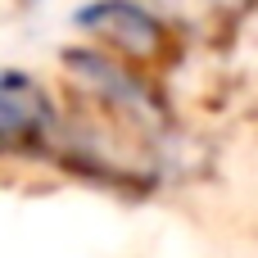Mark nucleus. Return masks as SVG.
I'll return each instance as SVG.
<instances>
[{"label":"nucleus","instance_id":"nucleus-1","mask_svg":"<svg viewBox=\"0 0 258 258\" xmlns=\"http://www.w3.org/2000/svg\"><path fill=\"white\" fill-rule=\"evenodd\" d=\"M77 27H86L91 36H100L136 59L159 54V45H163V23L132 0H95L86 9H77Z\"/></svg>","mask_w":258,"mask_h":258},{"label":"nucleus","instance_id":"nucleus-2","mask_svg":"<svg viewBox=\"0 0 258 258\" xmlns=\"http://www.w3.org/2000/svg\"><path fill=\"white\" fill-rule=\"evenodd\" d=\"M54 127V109L45 100V91L23 77V73H5L0 82V136L9 150H23V145H36L45 132Z\"/></svg>","mask_w":258,"mask_h":258},{"label":"nucleus","instance_id":"nucleus-3","mask_svg":"<svg viewBox=\"0 0 258 258\" xmlns=\"http://www.w3.org/2000/svg\"><path fill=\"white\" fill-rule=\"evenodd\" d=\"M63 63H68L91 91H100L113 109H132V113H150V109H154L150 86H145L141 77L122 73V68H118L113 59H104V54H95V50H68Z\"/></svg>","mask_w":258,"mask_h":258},{"label":"nucleus","instance_id":"nucleus-4","mask_svg":"<svg viewBox=\"0 0 258 258\" xmlns=\"http://www.w3.org/2000/svg\"><path fill=\"white\" fill-rule=\"evenodd\" d=\"M172 14H240L249 0H159Z\"/></svg>","mask_w":258,"mask_h":258}]
</instances>
